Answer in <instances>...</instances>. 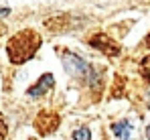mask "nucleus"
Returning <instances> with one entry per match:
<instances>
[{"label":"nucleus","mask_w":150,"mask_h":140,"mask_svg":"<svg viewBox=\"0 0 150 140\" xmlns=\"http://www.w3.org/2000/svg\"><path fill=\"white\" fill-rule=\"evenodd\" d=\"M41 47V35L33 28H25L21 33H16L14 37L8 39L6 43V53H8V59L12 63H25L28 59L35 57V53L39 51Z\"/></svg>","instance_id":"obj_1"},{"label":"nucleus","mask_w":150,"mask_h":140,"mask_svg":"<svg viewBox=\"0 0 150 140\" xmlns=\"http://www.w3.org/2000/svg\"><path fill=\"white\" fill-rule=\"evenodd\" d=\"M61 57H63V63H65V69L69 71L73 77L77 79H81V81H89L91 85H93V90L98 92V75L93 73V69L79 57V55H75L71 51H61ZM101 83V81H100Z\"/></svg>","instance_id":"obj_2"},{"label":"nucleus","mask_w":150,"mask_h":140,"mask_svg":"<svg viewBox=\"0 0 150 140\" xmlns=\"http://www.w3.org/2000/svg\"><path fill=\"white\" fill-rule=\"evenodd\" d=\"M59 122H61V118L57 116L55 112H47V110H43V112H39L37 118H35V128L39 130V134H51V132H55L57 128H59Z\"/></svg>","instance_id":"obj_3"},{"label":"nucleus","mask_w":150,"mask_h":140,"mask_svg":"<svg viewBox=\"0 0 150 140\" xmlns=\"http://www.w3.org/2000/svg\"><path fill=\"white\" fill-rule=\"evenodd\" d=\"M89 45L96 47V49H100L101 53H105L108 57H118V55H120V45H118L114 39H110L105 33L93 35V37L89 39Z\"/></svg>","instance_id":"obj_4"},{"label":"nucleus","mask_w":150,"mask_h":140,"mask_svg":"<svg viewBox=\"0 0 150 140\" xmlns=\"http://www.w3.org/2000/svg\"><path fill=\"white\" fill-rule=\"evenodd\" d=\"M53 81H55V79H53V75H51V73L41 75V79H39L33 87H28L26 95H28V97H41V95H45V93L53 87Z\"/></svg>","instance_id":"obj_5"},{"label":"nucleus","mask_w":150,"mask_h":140,"mask_svg":"<svg viewBox=\"0 0 150 140\" xmlns=\"http://www.w3.org/2000/svg\"><path fill=\"white\" fill-rule=\"evenodd\" d=\"M112 132H114L116 140H128L130 134H132V126H130L128 120H120V122H116L112 126Z\"/></svg>","instance_id":"obj_6"},{"label":"nucleus","mask_w":150,"mask_h":140,"mask_svg":"<svg viewBox=\"0 0 150 140\" xmlns=\"http://www.w3.org/2000/svg\"><path fill=\"white\" fill-rule=\"evenodd\" d=\"M140 75L150 83V55H148V57H144L142 63H140Z\"/></svg>","instance_id":"obj_7"},{"label":"nucleus","mask_w":150,"mask_h":140,"mask_svg":"<svg viewBox=\"0 0 150 140\" xmlns=\"http://www.w3.org/2000/svg\"><path fill=\"white\" fill-rule=\"evenodd\" d=\"M73 140H91V132L87 128H79L73 132Z\"/></svg>","instance_id":"obj_8"},{"label":"nucleus","mask_w":150,"mask_h":140,"mask_svg":"<svg viewBox=\"0 0 150 140\" xmlns=\"http://www.w3.org/2000/svg\"><path fill=\"white\" fill-rule=\"evenodd\" d=\"M6 138V122H4V116L0 114V140Z\"/></svg>","instance_id":"obj_9"},{"label":"nucleus","mask_w":150,"mask_h":140,"mask_svg":"<svg viewBox=\"0 0 150 140\" xmlns=\"http://www.w3.org/2000/svg\"><path fill=\"white\" fill-rule=\"evenodd\" d=\"M6 14H10V8H0V16H6Z\"/></svg>","instance_id":"obj_10"},{"label":"nucleus","mask_w":150,"mask_h":140,"mask_svg":"<svg viewBox=\"0 0 150 140\" xmlns=\"http://www.w3.org/2000/svg\"><path fill=\"white\" fill-rule=\"evenodd\" d=\"M4 33H6V24H4V23H0V37H2Z\"/></svg>","instance_id":"obj_11"},{"label":"nucleus","mask_w":150,"mask_h":140,"mask_svg":"<svg viewBox=\"0 0 150 140\" xmlns=\"http://www.w3.org/2000/svg\"><path fill=\"white\" fill-rule=\"evenodd\" d=\"M146 138L150 140V126H148V128H146Z\"/></svg>","instance_id":"obj_12"},{"label":"nucleus","mask_w":150,"mask_h":140,"mask_svg":"<svg viewBox=\"0 0 150 140\" xmlns=\"http://www.w3.org/2000/svg\"><path fill=\"white\" fill-rule=\"evenodd\" d=\"M146 45H148V49H150V35L146 37Z\"/></svg>","instance_id":"obj_13"}]
</instances>
